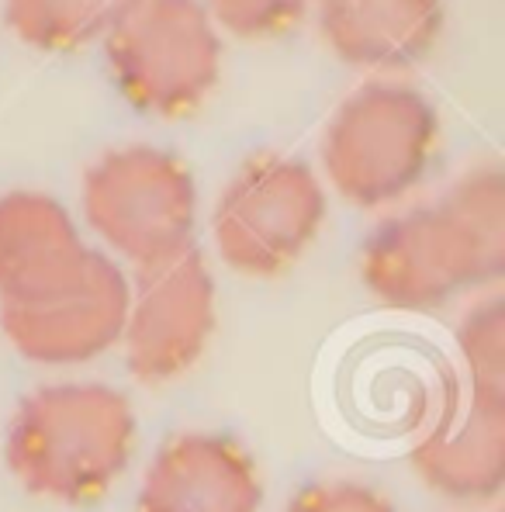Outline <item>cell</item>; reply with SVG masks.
<instances>
[{
	"mask_svg": "<svg viewBox=\"0 0 505 512\" xmlns=\"http://www.w3.org/2000/svg\"><path fill=\"white\" fill-rule=\"evenodd\" d=\"M505 277V173L471 167L436 205L391 215L360 246V281L395 312H433Z\"/></svg>",
	"mask_w": 505,
	"mask_h": 512,
	"instance_id": "1",
	"label": "cell"
},
{
	"mask_svg": "<svg viewBox=\"0 0 505 512\" xmlns=\"http://www.w3.org/2000/svg\"><path fill=\"white\" fill-rule=\"evenodd\" d=\"M263 478L250 450L225 433H173L142 478L135 512H260Z\"/></svg>",
	"mask_w": 505,
	"mask_h": 512,
	"instance_id": "9",
	"label": "cell"
},
{
	"mask_svg": "<svg viewBox=\"0 0 505 512\" xmlns=\"http://www.w3.org/2000/svg\"><path fill=\"white\" fill-rule=\"evenodd\" d=\"M115 87L142 115H194L222 77V35L201 0H139L104 35Z\"/></svg>",
	"mask_w": 505,
	"mask_h": 512,
	"instance_id": "4",
	"label": "cell"
},
{
	"mask_svg": "<svg viewBox=\"0 0 505 512\" xmlns=\"http://www.w3.org/2000/svg\"><path fill=\"white\" fill-rule=\"evenodd\" d=\"M326 222V191L298 156H250L218 194L211 232L229 270L274 281L312 250Z\"/></svg>",
	"mask_w": 505,
	"mask_h": 512,
	"instance_id": "5",
	"label": "cell"
},
{
	"mask_svg": "<svg viewBox=\"0 0 505 512\" xmlns=\"http://www.w3.org/2000/svg\"><path fill=\"white\" fill-rule=\"evenodd\" d=\"M412 468L450 502H495L505 488V402L467 395L454 416L416 443Z\"/></svg>",
	"mask_w": 505,
	"mask_h": 512,
	"instance_id": "12",
	"label": "cell"
},
{
	"mask_svg": "<svg viewBox=\"0 0 505 512\" xmlns=\"http://www.w3.org/2000/svg\"><path fill=\"white\" fill-rule=\"evenodd\" d=\"M132 450V402L101 381H59L25 395L4 440L14 478L63 506L101 499L125 474Z\"/></svg>",
	"mask_w": 505,
	"mask_h": 512,
	"instance_id": "2",
	"label": "cell"
},
{
	"mask_svg": "<svg viewBox=\"0 0 505 512\" xmlns=\"http://www.w3.org/2000/svg\"><path fill=\"white\" fill-rule=\"evenodd\" d=\"M139 0H4V18L25 45L77 52L104 39Z\"/></svg>",
	"mask_w": 505,
	"mask_h": 512,
	"instance_id": "13",
	"label": "cell"
},
{
	"mask_svg": "<svg viewBox=\"0 0 505 512\" xmlns=\"http://www.w3.org/2000/svg\"><path fill=\"white\" fill-rule=\"evenodd\" d=\"M218 291L198 246L135 270L122 329L125 364L135 381L167 384L205 357L218 326Z\"/></svg>",
	"mask_w": 505,
	"mask_h": 512,
	"instance_id": "7",
	"label": "cell"
},
{
	"mask_svg": "<svg viewBox=\"0 0 505 512\" xmlns=\"http://www.w3.org/2000/svg\"><path fill=\"white\" fill-rule=\"evenodd\" d=\"M284 512H398L395 502L360 481H315L291 495Z\"/></svg>",
	"mask_w": 505,
	"mask_h": 512,
	"instance_id": "16",
	"label": "cell"
},
{
	"mask_svg": "<svg viewBox=\"0 0 505 512\" xmlns=\"http://www.w3.org/2000/svg\"><path fill=\"white\" fill-rule=\"evenodd\" d=\"M457 350L471 395L505 402V301L499 295H488L467 308L457 326Z\"/></svg>",
	"mask_w": 505,
	"mask_h": 512,
	"instance_id": "14",
	"label": "cell"
},
{
	"mask_svg": "<svg viewBox=\"0 0 505 512\" xmlns=\"http://www.w3.org/2000/svg\"><path fill=\"white\" fill-rule=\"evenodd\" d=\"M128 277L111 256L90 250L84 267L56 291L18 305H0V329L25 360L77 367L122 343Z\"/></svg>",
	"mask_w": 505,
	"mask_h": 512,
	"instance_id": "8",
	"label": "cell"
},
{
	"mask_svg": "<svg viewBox=\"0 0 505 512\" xmlns=\"http://www.w3.org/2000/svg\"><path fill=\"white\" fill-rule=\"evenodd\" d=\"M90 256L73 215L45 191L0 194V305L42 298Z\"/></svg>",
	"mask_w": 505,
	"mask_h": 512,
	"instance_id": "10",
	"label": "cell"
},
{
	"mask_svg": "<svg viewBox=\"0 0 505 512\" xmlns=\"http://www.w3.org/2000/svg\"><path fill=\"white\" fill-rule=\"evenodd\" d=\"M319 28L346 66L402 73L436 49L447 0H319Z\"/></svg>",
	"mask_w": 505,
	"mask_h": 512,
	"instance_id": "11",
	"label": "cell"
},
{
	"mask_svg": "<svg viewBox=\"0 0 505 512\" xmlns=\"http://www.w3.org/2000/svg\"><path fill=\"white\" fill-rule=\"evenodd\" d=\"M440 146V115L422 90L367 84L350 94L322 135L329 184L357 208H388L426 180Z\"/></svg>",
	"mask_w": 505,
	"mask_h": 512,
	"instance_id": "3",
	"label": "cell"
},
{
	"mask_svg": "<svg viewBox=\"0 0 505 512\" xmlns=\"http://www.w3.org/2000/svg\"><path fill=\"white\" fill-rule=\"evenodd\" d=\"M84 218L139 270L194 246L198 184L167 149H111L84 173Z\"/></svg>",
	"mask_w": 505,
	"mask_h": 512,
	"instance_id": "6",
	"label": "cell"
},
{
	"mask_svg": "<svg viewBox=\"0 0 505 512\" xmlns=\"http://www.w3.org/2000/svg\"><path fill=\"white\" fill-rule=\"evenodd\" d=\"M211 21L236 39H277L305 21L312 0H201Z\"/></svg>",
	"mask_w": 505,
	"mask_h": 512,
	"instance_id": "15",
	"label": "cell"
}]
</instances>
